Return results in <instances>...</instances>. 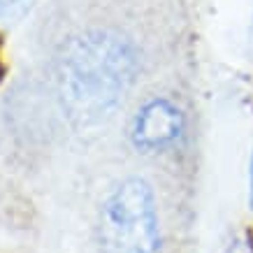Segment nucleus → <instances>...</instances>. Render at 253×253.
Listing matches in <instances>:
<instances>
[{"instance_id":"f257e3e1","label":"nucleus","mask_w":253,"mask_h":253,"mask_svg":"<svg viewBox=\"0 0 253 253\" xmlns=\"http://www.w3.org/2000/svg\"><path fill=\"white\" fill-rule=\"evenodd\" d=\"M139 54L132 40L112 28L70 38L56 61V93L68 121L95 128L123 107L137 82Z\"/></svg>"},{"instance_id":"f03ea898","label":"nucleus","mask_w":253,"mask_h":253,"mask_svg":"<svg viewBox=\"0 0 253 253\" xmlns=\"http://www.w3.org/2000/svg\"><path fill=\"white\" fill-rule=\"evenodd\" d=\"M102 253H163V225L154 188L128 176L105 195L98 214Z\"/></svg>"},{"instance_id":"7ed1b4c3","label":"nucleus","mask_w":253,"mask_h":253,"mask_svg":"<svg viewBox=\"0 0 253 253\" xmlns=\"http://www.w3.org/2000/svg\"><path fill=\"white\" fill-rule=\"evenodd\" d=\"M184 132V114L172 100L154 98L139 109L132 123V142L142 151H165Z\"/></svg>"},{"instance_id":"20e7f679","label":"nucleus","mask_w":253,"mask_h":253,"mask_svg":"<svg viewBox=\"0 0 253 253\" xmlns=\"http://www.w3.org/2000/svg\"><path fill=\"white\" fill-rule=\"evenodd\" d=\"M35 0H0V23H16L28 14Z\"/></svg>"},{"instance_id":"39448f33","label":"nucleus","mask_w":253,"mask_h":253,"mask_svg":"<svg viewBox=\"0 0 253 253\" xmlns=\"http://www.w3.org/2000/svg\"><path fill=\"white\" fill-rule=\"evenodd\" d=\"M249 202H251V207H253V161H251V172H249Z\"/></svg>"}]
</instances>
